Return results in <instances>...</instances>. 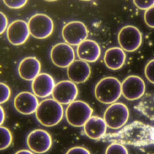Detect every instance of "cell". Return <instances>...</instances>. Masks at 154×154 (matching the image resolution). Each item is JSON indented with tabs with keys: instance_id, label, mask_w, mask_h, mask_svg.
<instances>
[{
	"instance_id": "obj_27",
	"label": "cell",
	"mask_w": 154,
	"mask_h": 154,
	"mask_svg": "<svg viewBox=\"0 0 154 154\" xmlns=\"http://www.w3.org/2000/svg\"><path fill=\"white\" fill-rule=\"evenodd\" d=\"M134 5L141 10H147L154 6V0H133Z\"/></svg>"
},
{
	"instance_id": "obj_9",
	"label": "cell",
	"mask_w": 154,
	"mask_h": 154,
	"mask_svg": "<svg viewBox=\"0 0 154 154\" xmlns=\"http://www.w3.org/2000/svg\"><path fill=\"white\" fill-rule=\"evenodd\" d=\"M121 86L122 95L130 101L141 98L145 94V82L141 78L137 75L126 77L122 82Z\"/></svg>"
},
{
	"instance_id": "obj_20",
	"label": "cell",
	"mask_w": 154,
	"mask_h": 154,
	"mask_svg": "<svg viewBox=\"0 0 154 154\" xmlns=\"http://www.w3.org/2000/svg\"><path fill=\"white\" fill-rule=\"evenodd\" d=\"M126 54L121 48L113 47L107 49L104 56V62L109 69H120L125 63Z\"/></svg>"
},
{
	"instance_id": "obj_12",
	"label": "cell",
	"mask_w": 154,
	"mask_h": 154,
	"mask_svg": "<svg viewBox=\"0 0 154 154\" xmlns=\"http://www.w3.org/2000/svg\"><path fill=\"white\" fill-rule=\"evenodd\" d=\"M78 88L75 83L65 80L58 82L52 93L53 99L61 104H69L78 95Z\"/></svg>"
},
{
	"instance_id": "obj_7",
	"label": "cell",
	"mask_w": 154,
	"mask_h": 154,
	"mask_svg": "<svg viewBox=\"0 0 154 154\" xmlns=\"http://www.w3.org/2000/svg\"><path fill=\"white\" fill-rule=\"evenodd\" d=\"M143 40L140 30L133 26H126L119 31L118 41L124 50L132 52L140 48Z\"/></svg>"
},
{
	"instance_id": "obj_14",
	"label": "cell",
	"mask_w": 154,
	"mask_h": 154,
	"mask_svg": "<svg viewBox=\"0 0 154 154\" xmlns=\"http://www.w3.org/2000/svg\"><path fill=\"white\" fill-rule=\"evenodd\" d=\"M55 85L54 80L50 75L41 73L32 81V89L36 96L46 98L52 95Z\"/></svg>"
},
{
	"instance_id": "obj_24",
	"label": "cell",
	"mask_w": 154,
	"mask_h": 154,
	"mask_svg": "<svg viewBox=\"0 0 154 154\" xmlns=\"http://www.w3.org/2000/svg\"><path fill=\"white\" fill-rule=\"evenodd\" d=\"M1 88V98H0V103L3 104L7 101L9 99L11 95V91L9 87L7 85L4 83L0 84Z\"/></svg>"
},
{
	"instance_id": "obj_4",
	"label": "cell",
	"mask_w": 154,
	"mask_h": 154,
	"mask_svg": "<svg viewBox=\"0 0 154 154\" xmlns=\"http://www.w3.org/2000/svg\"><path fill=\"white\" fill-rule=\"evenodd\" d=\"M92 112V108L87 103L77 100L68 105L65 111V117L70 125L82 127L90 118Z\"/></svg>"
},
{
	"instance_id": "obj_2",
	"label": "cell",
	"mask_w": 154,
	"mask_h": 154,
	"mask_svg": "<svg viewBox=\"0 0 154 154\" xmlns=\"http://www.w3.org/2000/svg\"><path fill=\"white\" fill-rule=\"evenodd\" d=\"M35 115L42 125L52 127L58 124L63 118V108L61 104L54 99L48 98L39 103Z\"/></svg>"
},
{
	"instance_id": "obj_16",
	"label": "cell",
	"mask_w": 154,
	"mask_h": 154,
	"mask_svg": "<svg viewBox=\"0 0 154 154\" xmlns=\"http://www.w3.org/2000/svg\"><path fill=\"white\" fill-rule=\"evenodd\" d=\"M91 68L87 62L76 60L68 67L67 74L70 81L75 84H82L88 80L91 75Z\"/></svg>"
},
{
	"instance_id": "obj_6",
	"label": "cell",
	"mask_w": 154,
	"mask_h": 154,
	"mask_svg": "<svg viewBox=\"0 0 154 154\" xmlns=\"http://www.w3.org/2000/svg\"><path fill=\"white\" fill-rule=\"evenodd\" d=\"M28 25L30 34L40 40L50 37L54 30L53 20L49 16L42 14H37L31 16Z\"/></svg>"
},
{
	"instance_id": "obj_23",
	"label": "cell",
	"mask_w": 154,
	"mask_h": 154,
	"mask_svg": "<svg viewBox=\"0 0 154 154\" xmlns=\"http://www.w3.org/2000/svg\"><path fill=\"white\" fill-rule=\"evenodd\" d=\"M105 154H129L128 149L123 144L112 143L106 150Z\"/></svg>"
},
{
	"instance_id": "obj_22",
	"label": "cell",
	"mask_w": 154,
	"mask_h": 154,
	"mask_svg": "<svg viewBox=\"0 0 154 154\" xmlns=\"http://www.w3.org/2000/svg\"><path fill=\"white\" fill-rule=\"evenodd\" d=\"M1 150L9 147L12 142V135L10 130L4 126H1Z\"/></svg>"
},
{
	"instance_id": "obj_18",
	"label": "cell",
	"mask_w": 154,
	"mask_h": 154,
	"mask_svg": "<svg viewBox=\"0 0 154 154\" xmlns=\"http://www.w3.org/2000/svg\"><path fill=\"white\" fill-rule=\"evenodd\" d=\"M41 64L35 57H28L21 60L18 67L20 77L26 81H33L39 74Z\"/></svg>"
},
{
	"instance_id": "obj_21",
	"label": "cell",
	"mask_w": 154,
	"mask_h": 154,
	"mask_svg": "<svg viewBox=\"0 0 154 154\" xmlns=\"http://www.w3.org/2000/svg\"><path fill=\"white\" fill-rule=\"evenodd\" d=\"M136 109L147 118L154 122V93L144 95Z\"/></svg>"
},
{
	"instance_id": "obj_28",
	"label": "cell",
	"mask_w": 154,
	"mask_h": 154,
	"mask_svg": "<svg viewBox=\"0 0 154 154\" xmlns=\"http://www.w3.org/2000/svg\"><path fill=\"white\" fill-rule=\"evenodd\" d=\"M144 21L148 26L154 28V6L146 11L144 13Z\"/></svg>"
},
{
	"instance_id": "obj_1",
	"label": "cell",
	"mask_w": 154,
	"mask_h": 154,
	"mask_svg": "<svg viewBox=\"0 0 154 154\" xmlns=\"http://www.w3.org/2000/svg\"><path fill=\"white\" fill-rule=\"evenodd\" d=\"M102 139L123 145L147 146L154 144V127L140 121H134L118 132L105 134Z\"/></svg>"
},
{
	"instance_id": "obj_26",
	"label": "cell",
	"mask_w": 154,
	"mask_h": 154,
	"mask_svg": "<svg viewBox=\"0 0 154 154\" xmlns=\"http://www.w3.org/2000/svg\"><path fill=\"white\" fill-rule=\"evenodd\" d=\"M28 0H3L8 7L11 9H20L24 7Z\"/></svg>"
},
{
	"instance_id": "obj_34",
	"label": "cell",
	"mask_w": 154,
	"mask_h": 154,
	"mask_svg": "<svg viewBox=\"0 0 154 154\" xmlns=\"http://www.w3.org/2000/svg\"><path fill=\"white\" fill-rule=\"evenodd\" d=\"M81 1H91V0H81Z\"/></svg>"
},
{
	"instance_id": "obj_30",
	"label": "cell",
	"mask_w": 154,
	"mask_h": 154,
	"mask_svg": "<svg viewBox=\"0 0 154 154\" xmlns=\"http://www.w3.org/2000/svg\"><path fill=\"white\" fill-rule=\"evenodd\" d=\"M1 15V30H0V34H2L3 33L5 32L6 29L8 28V19L7 16L2 12L0 13Z\"/></svg>"
},
{
	"instance_id": "obj_32",
	"label": "cell",
	"mask_w": 154,
	"mask_h": 154,
	"mask_svg": "<svg viewBox=\"0 0 154 154\" xmlns=\"http://www.w3.org/2000/svg\"><path fill=\"white\" fill-rule=\"evenodd\" d=\"M15 154H34V153L27 149H21L17 151Z\"/></svg>"
},
{
	"instance_id": "obj_33",
	"label": "cell",
	"mask_w": 154,
	"mask_h": 154,
	"mask_svg": "<svg viewBox=\"0 0 154 154\" xmlns=\"http://www.w3.org/2000/svg\"><path fill=\"white\" fill-rule=\"evenodd\" d=\"M46 1H49V2H53V1H56L57 0H45Z\"/></svg>"
},
{
	"instance_id": "obj_17",
	"label": "cell",
	"mask_w": 154,
	"mask_h": 154,
	"mask_svg": "<svg viewBox=\"0 0 154 154\" xmlns=\"http://www.w3.org/2000/svg\"><path fill=\"white\" fill-rule=\"evenodd\" d=\"M101 50L98 43L91 40H85L77 46V56L80 60L86 62H97Z\"/></svg>"
},
{
	"instance_id": "obj_10",
	"label": "cell",
	"mask_w": 154,
	"mask_h": 154,
	"mask_svg": "<svg viewBox=\"0 0 154 154\" xmlns=\"http://www.w3.org/2000/svg\"><path fill=\"white\" fill-rule=\"evenodd\" d=\"M50 57L54 65L61 68H68L75 61V53L70 45L59 43L51 50Z\"/></svg>"
},
{
	"instance_id": "obj_31",
	"label": "cell",
	"mask_w": 154,
	"mask_h": 154,
	"mask_svg": "<svg viewBox=\"0 0 154 154\" xmlns=\"http://www.w3.org/2000/svg\"><path fill=\"white\" fill-rule=\"evenodd\" d=\"M0 116H1V122H0V124L1 125H2V124L4 123V120H5V111L3 109V108L2 107H0Z\"/></svg>"
},
{
	"instance_id": "obj_8",
	"label": "cell",
	"mask_w": 154,
	"mask_h": 154,
	"mask_svg": "<svg viewBox=\"0 0 154 154\" xmlns=\"http://www.w3.org/2000/svg\"><path fill=\"white\" fill-rule=\"evenodd\" d=\"M62 35L66 43L70 45L78 46L87 40L88 32L83 22L72 21L65 25L62 30Z\"/></svg>"
},
{
	"instance_id": "obj_3",
	"label": "cell",
	"mask_w": 154,
	"mask_h": 154,
	"mask_svg": "<svg viewBox=\"0 0 154 154\" xmlns=\"http://www.w3.org/2000/svg\"><path fill=\"white\" fill-rule=\"evenodd\" d=\"M122 95L121 83L115 77H108L100 80L95 88V95L99 101L105 104L116 103Z\"/></svg>"
},
{
	"instance_id": "obj_11",
	"label": "cell",
	"mask_w": 154,
	"mask_h": 154,
	"mask_svg": "<svg viewBox=\"0 0 154 154\" xmlns=\"http://www.w3.org/2000/svg\"><path fill=\"white\" fill-rule=\"evenodd\" d=\"M28 148L36 154L48 152L52 146V139L48 132L42 129H36L28 134L27 139Z\"/></svg>"
},
{
	"instance_id": "obj_25",
	"label": "cell",
	"mask_w": 154,
	"mask_h": 154,
	"mask_svg": "<svg viewBox=\"0 0 154 154\" xmlns=\"http://www.w3.org/2000/svg\"><path fill=\"white\" fill-rule=\"evenodd\" d=\"M144 73L147 79L154 84V59L147 63L144 69Z\"/></svg>"
},
{
	"instance_id": "obj_19",
	"label": "cell",
	"mask_w": 154,
	"mask_h": 154,
	"mask_svg": "<svg viewBox=\"0 0 154 154\" xmlns=\"http://www.w3.org/2000/svg\"><path fill=\"white\" fill-rule=\"evenodd\" d=\"M107 127L104 119L97 116H91L84 125V133L92 140L102 139L106 134Z\"/></svg>"
},
{
	"instance_id": "obj_15",
	"label": "cell",
	"mask_w": 154,
	"mask_h": 154,
	"mask_svg": "<svg viewBox=\"0 0 154 154\" xmlns=\"http://www.w3.org/2000/svg\"><path fill=\"white\" fill-rule=\"evenodd\" d=\"M39 104L38 100L35 95L28 91L21 92L14 98L15 108L24 115H30L36 112Z\"/></svg>"
},
{
	"instance_id": "obj_5",
	"label": "cell",
	"mask_w": 154,
	"mask_h": 154,
	"mask_svg": "<svg viewBox=\"0 0 154 154\" xmlns=\"http://www.w3.org/2000/svg\"><path fill=\"white\" fill-rule=\"evenodd\" d=\"M129 111L122 103H114L110 105L104 114L107 126L112 129H119L125 126L129 119Z\"/></svg>"
},
{
	"instance_id": "obj_29",
	"label": "cell",
	"mask_w": 154,
	"mask_h": 154,
	"mask_svg": "<svg viewBox=\"0 0 154 154\" xmlns=\"http://www.w3.org/2000/svg\"><path fill=\"white\" fill-rule=\"evenodd\" d=\"M66 154H91L90 151L84 147H73L69 149Z\"/></svg>"
},
{
	"instance_id": "obj_13",
	"label": "cell",
	"mask_w": 154,
	"mask_h": 154,
	"mask_svg": "<svg viewBox=\"0 0 154 154\" xmlns=\"http://www.w3.org/2000/svg\"><path fill=\"white\" fill-rule=\"evenodd\" d=\"M29 34L28 23L22 20H16L12 22L7 30L9 42L15 46L24 43L27 41Z\"/></svg>"
}]
</instances>
